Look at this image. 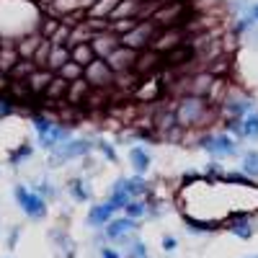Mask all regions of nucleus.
<instances>
[{
  "label": "nucleus",
  "mask_w": 258,
  "mask_h": 258,
  "mask_svg": "<svg viewBox=\"0 0 258 258\" xmlns=\"http://www.w3.org/2000/svg\"><path fill=\"white\" fill-rule=\"evenodd\" d=\"M36 191H39L44 199H54V197H57V191H54V186H52L49 181H41V183L36 186Z\"/></svg>",
  "instance_id": "bb28decb"
},
{
  "label": "nucleus",
  "mask_w": 258,
  "mask_h": 258,
  "mask_svg": "<svg viewBox=\"0 0 258 258\" xmlns=\"http://www.w3.org/2000/svg\"><path fill=\"white\" fill-rule=\"evenodd\" d=\"M31 124H34V129H36V137H39V140L47 137L52 129H54V121H52L49 116H41V114H36V116L31 119Z\"/></svg>",
  "instance_id": "6ab92c4d"
},
{
  "label": "nucleus",
  "mask_w": 258,
  "mask_h": 258,
  "mask_svg": "<svg viewBox=\"0 0 258 258\" xmlns=\"http://www.w3.org/2000/svg\"><path fill=\"white\" fill-rule=\"evenodd\" d=\"M106 62L111 64L114 73H126L129 68H135V64H137V49L121 44V47H116L109 57H106Z\"/></svg>",
  "instance_id": "1a4fd4ad"
},
{
  "label": "nucleus",
  "mask_w": 258,
  "mask_h": 258,
  "mask_svg": "<svg viewBox=\"0 0 258 258\" xmlns=\"http://www.w3.org/2000/svg\"><path fill=\"white\" fill-rule=\"evenodd\" d=\"M255 258H258V255H255Z\"/></svg>",
  "instance_id": "72a5a7b5"
},
{
  "label": "nucleus",
  "mask_w": 258,
  "mask_h": 258,
  "mask_svg": "<svg viewBox=\"0 0 258 258\" xmlns=\"http://www.w3.org/2000/svg\"><path fill=\"white\" fill-rule=\"evenodd\" d=\"M173 248H176V238L165 235V238H163V250H173Z\"/></svg>",
  "instance_id": "c756f323"
},
{
  "label": "nucleus",
  "mask_w": 258,
  "mask_h": 258,
  "mask_svg": "<svg viewBox=\"0 0 258 258\" xmlns=\"http://www.w3.org/2000/svg\"><path fill=\"white\" fill-rule=\"evenodd\" d=\"M126 188H129V194L137 199V197H145L147 194V181L140 176V173H135L132 178H126Z\"/></svg>",
  "instance_id": "aec40b11"
},
{
  "label": "nucleus",
  "mask_w": 258,
  "mask_h": 258,
  "mask_svg": "<svg viewBox=\"0 0 258 258\" xmlns=\"http://www.w3.org/2000/svg\"><path fill=\"white\" fill-rule=\"evenodd\" d=\"M230 232L238 235L240 240H250L253 238V222H250L248 214H235L230 220Z\"/></svg>",
  "instance_id": "9b49d317"
},
{
  "label": "nucleus",
  "mask_w": 258,
  "mask_h": 258,
  "mask_svg": "<svg viewBox=\"0 0 258 258\" xmlns=\"http://www.w3.org/2000/svg\"><path fill=\"white\" fill-rule=\"evenodd\" d=\"M31 153H34V147L29 145V142H24L18 150H13V155H11V163L13 165H18L21 160H26V158H31Z\"/></svg>",
  "instance_id": "393cba45"
},
{
  "label": "nucleus",
  "mask_w": 258,
  "mask_h": 258,
  "mask_svg": "<svg viewBox=\"0 0 258 258\" xmlns=\"http://www.w3.org/2000/svg\"><path fill=\"white\" fill-rule=\"evenodd\" d=\"M85 83L88 85H109L111 80H114V70H111V64L106 62L103 57H96L91 64H85Z\"/></svg>",
  "instance_id": "0eeeda50"
},
{
  "label": "nucleus",
  "mask_w": 258,
  "mask_h": 258,
  "mask_svg": "<svg viewBox=\"0 0 258 258\" xmlns=\"http://www.w3.org/2000/svg\"><path fill=\"white\" fill-rule=\"evenodd\" d=\"M135 197L129 194V188H126V178H119L116 183H114V188H111V197H109V202L116 207V209H124L129 202H132Z\"/></svg>",
  "instance_id": "ddd939ff"
},
{
  "label": "nucleus",
  "mask_w": 258,
  "mask_h": 258,
  "mask_svg": "<svg viewBox=\"0 0 258 258\" xmlns=\"http://www.w3.org/2000/svg\"><path fill=\"white\" fill-rule=\"evenodd\" d=\"M126 258H147V248L142 240H129L126 243Z\"/></svg>",
  "instance_id": "5701e85b"
},
{
  "label": "nucleus",
  "mask_w": 258,
  "mask_h": 258,
  "mask_svg": "<svg viewBox=\"0 0 258 258\" xmlns=\"http://www.w3.org/2000/svg\"><path fill=\"white\" fill-rule=\"evenodd\" d=\"M243 140L258 142V106L243 116Z\"/></svg>",
  "instance_id": "2eb2a0df"
},
{
  "label": "nucleus",
  "mask_w": 258,
  "mask_h": 258,
  "mask_svg": "<svg viewBox=\"0 0 258 258\" xmlns=\"http://www.w3.org/2000/svg\"><path fill=\"white\" fill-rule=\"evenodd\" d=\"M153 36H155V26H153V24H137L132 31H126V34L121 36V44L140 52V49L153 47Z\"/></svg>",
  "instance_id": "423d86ee"
},
{
  "label": "nucleus",
  "mask_w": 258,
  "mask_h": 258,
  "mask_svg": "<svg viewBox=\"0 0 258 258\" xmlns=\"http://www.w3.org/2000/svg\"><path fill=\"white\" fill-rule=\"evenodd\" d=\"M73 62H78V64H91L93 59H96V52H93V47L91 44H73Z\"/></svg>",
  "instance_id": "dca6fc26"
},
{
  "label": "nucleus",
  "mask_w": 258,
  "mask_h": 258,
  "mask_svg": "<svg viewBox=\"0 0 258 258\" xmlns=\"http://www.w3.org/2000/svg\"><path fill=\"white\" fill-rule=\"evenodd\" d=\"M57 29H59L57 21H47V24H44V34H47V36H49L52 31H57Z\"/></svg>",
  "instance_id": "2f4dec72"
},
{
  "label": "nucleus",
  "mask_w": 258,
  "mask_h": 258,
  "mask_svg": "<svg viewBox=\"0 0 258 258\" xmlns=\"http://www.w3.org/2000/svg\"><path fill=\"white\" fill-rule=\"evenodd\" d=\"M98 3H101V6H93V11H91L93 16H111L121 0H98Z\"/></svg>",
  "instance_id": "4be33fe9"
},
{
  "label": "nucleus",
  "mask_w": 258,
  "mask_h": 258,
  "mask_svg": "<svg viewBox=\"0 0 258 258\" xmlns=\"http://www.w3.org/2000/svg\"><path fill=\"white\" fill-rule=\"evenodd\" d=\"M129 163H132L135 173L145 176V173H147V168H150V153H147V150H145L142 145L129 147Z\"/></svg>",
  "instance_id": "f8f14e48"
},
{
  "label": "nucleus",
  "mask_w": 258,
  "mask_h": 258,
  "mask_svg": "<svg viewBox=\"0 0 258 258\" xmlns=\"http://www.w3.org/2000/svg\"><path fill=\"white\" fill-rule=\"evenodd\" d=\"M186 225L194 227L197 232H209V230L217 227V222H199V220H194V217H186Z\"/></svg>",
  "instance_id": "a878e982"
},
{
  "label": "nucleus",
  "mask_w": 258,
  "mask_h": 258,
  "mask_svg": "<svg viewBox=\"0 0 258 258\" xmlns=\"http://www.w3.org/2000/svg\"><path fill=\"white\" fill-rule=\"evenodd\" d=\"M96 147H98V153H101L106 160H111V163H116V160H119L116 150H114V145H111L109 140H98V142H96Z\"/></svg>",
  "instance_id": "b1692460"
},
{
  "label": "nucleus",
  "mask_w": 258,
  "mask_h": 258,
  "mask_svg": "<svg viewBox=\"0 0 258 258\" xmlns=\"http://www.w3.org/2000/svg\"><path fill=\"white\" fill-rule=\"evenodd\" d=\"M13 197H16L18 207L26 212V217H31V220L47 217V199L41 197L39 191H31V188H26V186L18 183V186L13 188Z\"/></svg>",
  "instance_id": "7ed1b4c3"
},
{
  "label": "nucleus",
  "mask_w": 258,
  "mask_h": 258,
  "mask_svg": "<svg viewBox=\"0 0 258 258\" xmlns=\"http://www.w3.org/2000/svg\"><path fill=\"white\" fill-rule=\"evenodd\" d=\"M207 111H209L207 101H204L202 96H194V93L183 96L181 103L176 106V114H178V124H181V126H194V124H199V121L207 116Z\"/></svg>",
  "instance_id": "f03ea898"
},
{
  "label": "nucleus",
  "mask_w": 258,
  "mask_h": 258,
  "mask_svg": "<svg viewBox=\"0 0 258 258\" xmlns=\"http://www.w3.org/2000/svg\"><path fill=\"white\" fill-rule=\"evenodd\" d=\"M248 13H250V16H253V18L258 21V3H253V6L248 8Z\"/></svg>",
  "instance_id": "473e14b6"
},
{
  "label": "nucleus",
  "mask_w": 258,
  "mask_h": 258,
  "mask_svg": "<svg viewBox=\"0 0 258 258\" xmlns=\"http://www.w3.org/2000/svg\"><path fill=\"white\" fill-rule=\"evenodd\" d=\"M222 106H225V114H227L230 119H243L248 111H253V109H255V101H253L248 93L230 91Z\"/></svg>",
  "instance_id": "39448f33"
},
{
  "label": "nucleus",
  "mask_w": 258,
  "mask_h": 258,
  "mask_svg": "<svg viewBox=\"0 0 258 258\" xmlns=\"http://www.w3.org/2000/svg\"><path fill=\"white\" fill-rule=\"evenodd\" d=\"M49 85H52V88H49L47 93H49V96H57V93H62L64 88H68V85H70V83H64V78H57V80H52Z\"/></svg>",
  "instance_id": "cd10ccee"
},
{
  "label": "nucleus",
  "mask_w": 258,
  "mask_h": 258,
  "mask_svg": "<svg viewBox=\"0 0 258 258\" xmlns=\"http://www.w3.org/2000/svg\"><path fill=\"white\" fill-rule=\"evenodd\" d=\"M145 212H147V204L140 202V199H132V202L124 207V214H126V217H132V220H140Z\"/></svg>",
  "instance_id": "412c9836"
},
{
  "label": "nucleus",
  "mask_w": 258,
  "mask_h": 258,
  "mask_svg": "<svg viewBox=\"0 0 258 258\" xmlns=\"http://www.w3.org/2000/svg\"><path fill=\"white\" fill-rule=\"evenodd\" d=\"M137 230V220L132 217H119V220H111L109 225H106V235L103 238H109L114 243H129V235H132Z\"/></svg>",
  "instance_id": "6e6552de"
},
{
  "label": "nucleus",
  "mask_w": 258,
  "mask_h": 258,
  "mask_svg": "<svg viewBox=\"0 0 258 258\" xmlns=\"http://www.w3.org/2000/svg\"><path fill=\"white\" fill-rule=\"evenodd\" d=\"M93 150V142L91 140H68L52 150V165H59V163H68V160H75V158H85Z\"/></svg>",
  "instance_id": "20e7f679"
},
{
  "label": "nucleus",
  "mask_w": 258,
  "mask_h": 258,
  "mask_svg": "<svg viewBox=\"0 0 258 258\" xmlns=\"http://www.w3.org/2000/svg\"><path fill=\"white\" fill-rule=\"evenodd\" d=\"M34 41H36V39H29V41H24V44H21V54H29V57H31V52H34V47H36Z\"/></svg>",
  "instance_id": "c85d7f7f"
},
{
  "label": "nucleus",
  "mask_w": 258,
  "mask_h": 258,
  "mask_svg": "<svg viewBox=\"0 0 258 258\" xmlns=\"http://www.w3.org/2000/svg\"><path fill=\"white\" fill-rule=\"evenodd\" d=\"M243 170L245 176L258 178V150H245L243 153Z\"/></svg>",
  "instance_id": "a211bd4d"
},
{
  "label": "nucleus",
  "mask_w": 258,
  "mask_h": 258,
  "mask_svg": "<svg viewBox=\"0 0 258 258\" xmlns=\"http://www.w3.org/2000/svg\"><path fill=\"white\" fill-rule=\"evenodd\" d=\"M68 191L73 194L75 202H88V199H91V191H88V186H85L83 178H73V181L68 183Z\"/></svg>",
  "instance_id": "f3484780"
},
{
  "label": "nucleus",
  "mask_w": 258,
  "mask_h": 258,
  "mask_svg": "<svg viewBox=\"0 0 258 258\" xmlns=\"http://www.w3.org/2000/svg\"><path fill=\"white\" fill-rule=\"evenodd\" d=\"M101 258H121V255H119L114 248H109V245H106V248L101 250Z\"/></svg>",
  "instance_id": "7c9ffc66"
},
{
  "label": "nucleus",
  "mask_w": 258,
  "mask_h": 258,
  "mask_svg": "<svg viewBox=\"0 0 258 258\" xmlns=\"http://www.w3.org/2000/svg\"><path fill=\"white\" fill-rule=\"evenodd\" d=\"M199 147L212 160H225V158H238L240 155L238 140H232V135H227V132H207L199 140Z\"/></svg>",
  "instance_id": "f257e3e1"
},
{
  "label": "nucleus",
  "mask_w": 258,
  "mask_h": 258,
  "mask_svg": "<svg viewBox=\"0 0 258 258\" xmlns=\"http://www.w3.org/2000/svg\"><path fill=\"white\" fill-rule=\"evenodd\" d=\"M114 212H116V207H114L111 202L96 204V207L88 212V225H91V227H106V225L114 220Z\"/></svg>",
  "instance_id": "9d476101"
},
{
  "label": "nucleus",
  "mask_w": 258,
  "mask_h": 258,
  "mask_svg": "<svg viewBox=\"0 0 258 258\" xmlns=\"http://www.w3.org/2000/svg\"><path fill=\"white\" fill-rule=\"evenodd\" d=\"M70 59H73V52H70L68 47L54 44V47H52V52H49V59H47V68H52V70H62Z\"/></svg>",
  "instance_id": "4468645a"
}]
</instances>
